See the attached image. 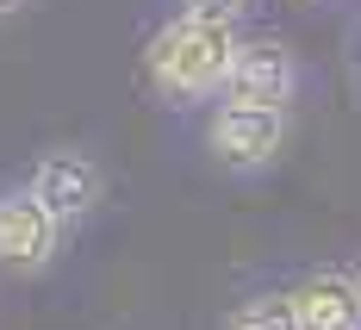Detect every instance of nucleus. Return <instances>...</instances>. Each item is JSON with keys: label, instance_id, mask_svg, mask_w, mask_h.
Instances as JSON below:
<instances>
[{"label": "nucleus", "instance_id": "nucleus-1", "mask_svg": "<svg viewBox=\"0 0 361 330\" xmlns=\"http://www.w3.org/2000/svg\"><path fill=\"white\" fill-rule=\"evenodd\" d=\"M237 50H243L237 25L200 19V13H175L169 25L149 32L144 75H149V87H156L162 100H175V106H187V100H212V94H224V81H231Z\"/></svg>", "mask_w": 361, "mask_h": 330}, {"label": "nucleus", "instance_id": "nucleus-2", "mask_svg": "<svg viewBox=\"0 0 361 330\" xmlns=\"http://www.w3.org/2000/svg\"><path fill=\"white\" fill-rule=\"evenodd\" d=\"M287 144V112L274 106H237V100H218L212 118H206V149H212L218 169L231 175H255L268 169Z\"/></svg>", "mask_w": 361, "mask_h": 330}, {"label": "nucleus", "instance_id": "nucleus-3", "mask_svg": "<svg viewBox=\"0 0 361 330\" xmlns=\"http://www.w3.org/2000/svg\"><path fill=\"white\" fill-rule=\"evenodd\" d=\"M63 243V219L37 200L32 187H6L0 193V268L13 274H44Z\"/></svg>", "mask_w": 361, "mask_h": 330}, {"label": "nucleus", "instance_id": "nucleus-4", "mask_svg": "<svg viewBox=\"0 0 361 330\" xmlns=\"http://www.w3.org/2000/svg\"><path fill=\"white\" fill-rule=\"evenodd\" d=\"M299 94V63L281 37H250L231 63V81H224V100L237 106H274L287 112V100Z\"/></svg>", "mask_w": 361, "mask_h": 330}, {"label": "nucleus", "instance_id": "nucleus-5", "mask_svg": "<svg viewBox=\"0 0 361 330\" xmlns=\"http://www.w3.org/2000/svg\"><path fill=\"white\" fill-rule=\"evenodd\" d=\"M25 187H32L63 224H81L94 206H100L106 175H100V162L81 156V149H50V156H37V169H32V181H25Z\"/></svg>", "mask_w": 361, "mask_h": 330}, {"label": "nucleus", "instance_id": "nucleus-6", "mask_svg": "<svg viewBox=\"0 0 361 330\" xmlns=\"http://www.w3.org/2000/svg\"><path fill=\"white\" fill-rule=\"evenodd\" d=\"M293 318L299 330H361V281L343 268H318L293 287Z\"/></svg>", "mask_w": 361, "mask_h": 330}, {"label": "nucleus", "instance_id": "nucleus-7", "mask_svg": "<svg viewBox=\"0 0 361 330\" xmlns=\"http://www.w3.org/2000/svg\"><path fill=\"white\" fill-rule=\"evenodd\" d=\"M224 330H299V318L287 293H250L243 305H231Z\"/></svg>", "mask_w": 361, "mask_h": 330}, {"label": "nucleus", "instance_id": "nucleus-8", "mask_svg": "<svg viewBox=\"0 0 361 330\" xmlns=\"http://www.w3.org/2000/svg\"><path fill=\"white\" fill-rule=\"evenodd\" d=\"M180 13H200V19H224V25H237V19L250 13V0H180Z\"/></svg>", "mask_w": 361, "mask_h": 330}, {"label": "nucleus", "instance_id": "nucleus-9", "mask_svg": "<svg viewBox=\"0 0 361 330\" xmlns=\"http://www.w3.org/2000/svg\"><path fill=\"white\" fill-rule=\"evenodd\" d=\"M19 6H25V0H0V19H6V13H19Z\"/></svg>", "mask_w": 361, "mask_h": 330}, {"label": "nucleus", "instance_id": "nucleus-10", "mask_svg": "<svg viewBox=\"0 0 361 330\" xmlns=\"http://www.w3.org/2000/svg\"><path fill=\"white\" fill-rule=\"evenodd\" d=\"M299 6H318V0H299Z\"/></svg>", "mask_w": 361, "mask_h": 330}, {"label": "nucleus", "instance_id": "nucleus-11", "mask_svg": "<svg viewBox=\"0 0 361 330\" xmlns=\"http://www.w3.org/2000/svg\"><path fill=\"white\" fill-rule=\"evenodd\" d=\"M355 281H361V268H355Z\"/></svg>", "mask_w": 361, "mask_h": 330}]
</instances>
